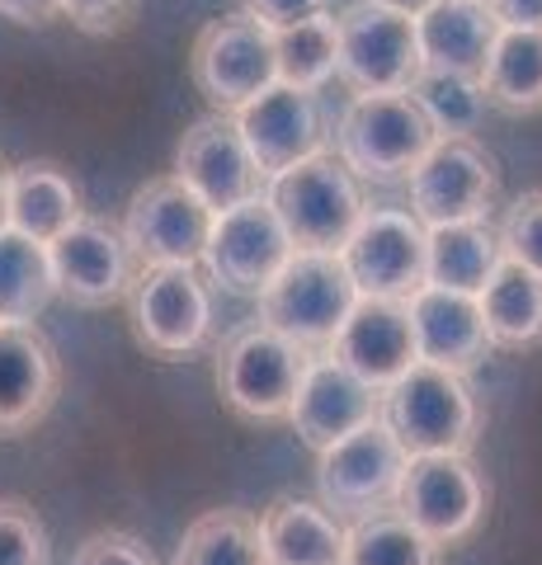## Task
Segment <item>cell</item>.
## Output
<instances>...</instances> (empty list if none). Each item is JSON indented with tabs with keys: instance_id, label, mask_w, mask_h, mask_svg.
Listing matches in <instances>:
<instances>
[{
	"instance_id": "6da1fadb",
	"label": "cell",
	"mask_w": 542,
	"mask_h": 565,
	"mask_svg": "<svg viewBox=\"0 0 542 565\" xmlns=\"http://www.w3.org/2000/svg\"><path fill=\"white\" fill-rule=\"evenodd\" d=\"M382 419L396 434L406 457L425 452H471L481 434V405L463 373L429 363H411L387 392H382Z\"/></svg>"
},
{
	"instance_id": "7a4b0ae2",
	"label": "cell",
	"mask_w": 542,
	"mask_h": 565,
	"mask_svg": "<svg viewBox=\"0 0 542 565\" xmlns=\"http://www.w3.org/2000/svg\"><path fill=\"white\" fill-rule=\"evenodd\" d=\"M336 161L354 180L401 184L439 137L411 95H354L336 122Z\"/></svg>"
},
{
	"instance_id": "3957f363",
	"label": "cell",
	"mask_w": 542,
	"mask_h": 565,
	"mask_svg": "<svg viewBox=\"0 0 542 565\" xmlns=\"http://www.w3.org/2000/svg\"><path fill=\"white\" fill-rule=\"evenodd\" d=\"M307 359L311 353H302L265 321H246L217 344V363H213L217 396L226 401V411H236L241 419L278 424L293 411Z\"/></svg>"
},
{
	"instance_id": "277c9868",
	"label": "cell",
	"mask_w": 542,
	"mask_h": 565,
	"mask_svg": "<svg viewBox=\"0 0 542 565\" xmlns=\"http://www.w3.org/2000/svg\"><path fill=\"white\" fill-rule=\"evenodd\" d=\"M265 199L274 203L293 250L307 255H340L363 217L359 180L336 161V151H321L311 161L284 170L278 180H269Z\"/></svg>"
},
{
	"instance_id": "5b68a950",
	"label": "cell",
	"mask_w": 542,
	"mask_h": 565,
	"mask_svg": "<svg viewBox=\"0 0 542 565\" xmlns=\"http://www.w3.org/2000/svg\"><path fill=\"white\" fill-rule=\"evenodd\" d=\"M255 302H259V321L269 330L293 340L302 353H326L336 344L340 326L349 321V311H354L359 292H354V282H349L340 255L293 250L284 274H278Z\"/></svg>"
},
{
	"instance_id": "8992f818",
	"label": "cell",
	"mask_w": 542,
	"mask_h": 565,
	"mask_svg": "<svg viewBox=\"0 0 542 565\" xmlns=\"http://www.w3.org/2000/svg\"><path fill=\"white\" fill-rule=\"evenodd\" d=\"M491 486L477 471L467 452H425L406 457L392 509L406 519L415 533H425L434 546H458L481 527Z\"/></svg>"
},
{
	"instance_id": "52a82bcc",
	"label": "cell",
	"mask_w": 542,
	"mask_h": 565,
	"mask_svg": "<svg viewBox=\"0 0 542 565\" xmlns=\"http://www.w3.org/2000/svg\"><path fill=\"white\" fill-rule=\"evenodd\" d=\"M124 302L137 344L156 359H189L213 334V292L199 269H180V264L137 269Z\"/></svg>"
},
{
	"instance_id": "ba28073f",
	"label": "cell",
	"mask_w": 542,
	"mask_h": 565,
	"mask_svg": "<svg viewBox=\"0 0 542 565\" xmlns=\"http://www.w3.org/2000/svg\"><path fill=\"white\" fill-rule=\"evenodd\" d=\"M411 217L434 232V226L486 222L496 207L500 174L491 151L477 137H439L429 156L411 170Z\"/></svg>"
},
{
	"instance_id": "9c48e42d",
	"label": "cell",
	"mask_w": 542,
	"mask_h": 565,
	"mask_svg": "<svg viewBox=\"0 0 542 565\" xmlns=\"http://www.w3.org/2000/svg\"><path fill=\"white\" fill-rule=\"evenodd\" d=\"M336 76L354 95H406L419 76L415 20L359 0L336 20Z\"/></svg>"
},
{
	"instance_id": "30bf717a",
	"label": "cell",
	"mask_w": 542,
	"mask_h": 565,
	"mask_svg": "<svg viewBox=\"0 0 542 565\" xmlns=\"http://www.w3.org/2000/svg\"><path fill=\"white\" fill-rule=\"evenodd\" d=\"M189 76L213 114H241L278 81L269 29H259L251 14H222L203 24L189 52Z\"/></svg>"
},
{
	"instance_id": "8fae6325",
	"label": "cell",
	"mask_w": 542,
	"mask_h": 565,
	"mask_svg": "<svg viewBox=\"0 0 542 565\" xmlns=\"http://www.w3.org/2000/svg\"><path fill=\"white\" fill-rule=\"evenodd\" d=\"M118 232H124L137 269H161V264L199 269L208 236H213V212L203 207L194 189L166 174V180H151L132 193Z\"/></svg>"
},
{
	"instance_id": "7c38bea8",
	"label": "cell",
	"mask_w": 542,
	"mask_h": 565,
	"mask_svg": "<svg viewBox=\"0 0 542 565\" xmlns=\"http://www.w3.org/2000/svg\"><path fill=\"white\" fill-rule=\"evenodd\" d=\"M340 264L359 297L411 302L425 288V226L406 207H363Z\"/></svg>"
},
{
	"instance_id": "4fadbf2b",
	"label": "cell",
	"mask_w": 542,
	"mask_h": 565,
	"mask_svg": "<svg viewBox=\"0 0 542 565\" xmlns=\"http://www.w3.org/2000/svg\"><path fill=\"white\" fill-rule=\"evenodd\" d=\"M288 259H293V241L265 193L213 217L203 269H208V282H217L232 297H259L284 274Z\"/></svg>"
},
{
	"instance_id": "5bb4252c",
	"label": "cell",
	"mask_w": 542,
	"mask_h": 565,
	"mask_svg": "<svg viewBox=\"0 0 542 565\" xmlns=\"http://www.w3.org/2000/svg\"><path fill=\"white\" fill-rule=\"evenodd\" d=\"M401 471H406V448L396 444L387 419L363 424L359 434L340 438L336 448L317 452V486L321 504L336 519H363L373 509H387L396 500Z\"/></svg>"
},
{
	"instance_id": "9a60e30c",
	"label": "cell",
	"mask_w": 542,
	"mask_h": 565,
	"mask_svg": "<svg viewBox=\"0 0 542 565\" xmlns=\"http://www.w3.org/2000/svg\"><path fill=\"white\" fill-rule=\"evenodd\" d=\"M174 180L184 189H194L213 217L259 199L269 189V180L259 174L255 156L246 147V137L236 128V114H208L184 132L180 156H174Z\"/></svg>"
},
{
	"instance_id": "2e32d148",
	"label": "cell",
	"mask_w": 542,
	"mask_h": 565,
	"mask_svg": "<svg viewBox=\"0 0 542 565\" xmlns=\"http://www.w3.org/2000/svg\"><path fill=\"white\" fill-rule=\"evenodd\" d=\"M47 264H52V288L57 297L76 307H109L124 302L132 278H137V259L128 250L124 232L104 217H81L76 226L47 245Z\"/></svg>"
},
{
	"instance_id": "e0dca14e",
	"label": "cell",
	"mask_w": 542,
	"mask_h": 565,
	"mask_svg": "<svg viewBox=\"0 0 542 565\" xmlns=\"http://www.w3.org/2000/svg\"><path fill=\"white\" fill-rule=\"evenodd\" d=\"M378 415H382L378 386L354 377L340 359H330V353H311L302 386H297L293 411H288V424L311 452L336 448L340 438L359 434L363 424H373Z\"/></svg>"
},
{
	"instance_id": "ac0fdd59",
	"label": "cell",
	"mask_w": 542,
	"mask_h": 565,
	"mask_svg": "<svg viewBox=\"0 0 542 565\" xmlns=\"http://www.w3.org/2000/svg\"><path fill=\"white\" fill-rule=\"evenodd\" d=\"M236 128L246 137V147L265 180H278L284 170L326 151L321 99L307 90H293V85H278V81L236 114Z\"/></svg>"
},
{
	"instance_id": "d6986e66",
	"label": "cell",
	"mask_w": 542,
	"mask_h": 565,
	"mask_svg": "<svg viewBox=\"0 0 542 565\" xmlns=\"http://www.w3.org/2000/svg\"><path fill=\"white\" fill-rule=\"evenodd\" d=\"M62 392V359L39 326H0V438L43 424Z\"/></svg>"
},
{
	"instance_id": "ffe728a7",
	"label": "cell",
	"mask_w": 542,
	"mask_h": 565,
	"mask_svg": "<svg viewBox=\"0 0 542 565\" xmlns=\"http://www.w3.org/2000/svg\"><path fill=\"white\" fill-rule=\"evenodd\" d=\"M330 359H340L349 373L363 377L378 392L411 373L415 363V340H411V316L406 302H382V297H359L349 321L340 326L336 344L326 349Z\"/></svg>"
},
{
	"instance_id": "44dd1931",
	"label": "cell",
	"mask_w": 542,
	"mask_h": 565,
	"mask_svg": "<svg viewBox=\"0 0 542 565\" xmlns=\"http://www.w3.org/2000/svg\"><path fill=\"white\" fill-rule=\"evenodd\" d=\"M411 340H415V363L429 367H448V373H471L486 353H491V340H486V321L477 297L467 292H448V288H419L411 302Z\"/></svg>"
},
{
	"instance_id": "7402d4cb",
	"label": "cell",
	"mask_w": 542,
	"mask_h": 565,
	"mask_svg": "<svg viewBox=\"0 0 542 565\" xmlns=\"http://www.w3.org/2000/svg\"><path fill=\"white\" fill-rule=\"evenodd\" d=\"M496 14L486 0H434L425 14H415V47L419 71L481 81L486 57L496 47Z\"/></svg>"
},
{
	"instance_id": "603a6c76",
	"label": "cell",
	"mask_w": 542,
	"mask_h": 565,
	"mask_svg": "<svg viewBox=\"0 0 542 565\" xmlns=\"http://www.w3.org/2000/svg\"><path fill=\"white\" fill-rule=\"evenodd\" d=\"M81 217H85L81 189L62 166L24 161V166L10 170V180H6V226H14L20 236L52 245Z\"/></svg>"
},
{
	"instance_id": "cb8c5ba5",
	"label": "cell",
	"mask_w": 542,
	"mask_h": 565,
	"mask_svg": "<svg viewBox=\"0 0 542 565\" xmlns=\"http://www.w3.org/2000/svg\"><path fill=\"white\" fill-rule=\"evenodd\" d=\"M269 565H344V523L326 504L278 494L259 514Z\"/></svg>"
},
{
	"instance_id": "d4e9b609",
	"label": "cell",
	"mask_w": 542,
	"mask_h": 565,
	"mask_svg": "<svg viewBox=\"0 0 542 565\" xmlns=\"http://www.w3.org/2000/svg\"><path fill=\"white\" fill-rule=\"evenodd\" d=\"M477 307H481L491 349L523 353V349L542 344V278L529 274L523 264L500 255L491 278H486V288L477 292Z\"/></svg>"
},
{
	"instance_id": "484cf974",
	"label": "cell",
	"mask_w": 542,
	"mask_h": 565,
	"mask_svg": "<svg viewBox=\"0 0 542 565\" xmlns=\"http://www.w3.org/2000/svg\"><path fill=\"white\" fill-rule=\"evenodd\" d=\"M500 264V236L491 222H458L425 232V282L477 297Z\"/></svg>"
},
{
	"instance_id": "4316f807",
	"label": "cell",
	"mask_w": 542,
	"mask_h": 565,
	"mask_svg": "<svg viewBox=\"0 0 542 565\" xmlns=\"http://www.w3.org/2000/svg\"><path fill=\"white\" fill-rule=\"evenodd\" d=\"M486 109L500 114H542V33L533 29H500L496 47L481 71Z\"/></svg>"
},
{
	"instance_id": "83f0119b",
	"label": "cell",
	"mask_w": 542,
	"mask_h": 565,
	"mask_svg": "<svg viewBox=\"0 0 542 565\" xmlns=\"http://www.w3.org/2000/svg\"><path fill=\"white\" fill-rule=\"evenodd\" d=\"M57 297L47 245L0 226V326H33Z\"/></svg>"
},
{
	"instance_id": "f1b7e54d",
	"label": "cell",
	"mask_w": 542,
	"mask_h": 565,
	"mask_svg": "<svg viewBox=\"0 0 542 565\" xmlns=\"http://www.w3.org/2000/svg\"><path fill=\"white\" fill-rule=\"evenodd\" d=\"M170 565H269L259 519L246 509H208L184 527Z\"/></svg>"
},
{
	"instance_id": "f546056e",
	"label": "cell",
	"mask_w": 542,
	"mask_h": 565,
	"mask_svg": "<svg viewBox=\"0 0 542 565\" xmlns=\"http://www.w3.org/2000/svg\"><path fill=\"white\" fill-rule=\"evenodd\" d=\"M344 565H439V546L396 514L373 509L344 527Z\"/></svg>"
},
{
	"instance_id": "4dcf8cb0",
	"label": "cell",
	"mask_w": 542,
	"mask_h": 565,
	"mask_svg": "<svg viewBox=\"0 0 542 565\" xmlns=\"http://www.w3.org/2000/svg\"><path fill=\"white\" fill-rule=\"evenodd\" d=\"M274 39V66H278V85L317 95L321 85L336 76V14L321 10L302 24H288L269 33Z\"/></svg>"
},
{
	"instance_id": "1f68e13d",
	"label": "cell",
	"mask_w": 542,
	"mask_h": 565,
	"mask_svg": "<svg viewBox=\"0 0 542 565\" xmlns=\"http://www.w3.org/2000/svg\"><path fill=\"white\" fill-rule=\"evenodd\" d=\"M415 99V109L425 114L434 137H471L486 118V95L481 81L467 76H444V71H419L415 85L406 90Z\"/></svg>"
},
{
	"instance_id": "d6a6232c",
	"label": "cell",
	"mask_w": 542,
	"mask_h": 565,
	"mask_svg": "<svg viewBox=\"0 0 542 565\" xmlns=\"http://www.w3.org/2000/svg\"><path fill=\"white\" fill-rule=\"evenodd\" d=\"M496 236H500L504 259H514L542 278V189L519 193V199L504 207V222L496 226Z\"/></svg>"
},
{
	"instance_id": "836d02e7",
	"label": "cell",
	"mask_w": 542,
	"mask_h": 565,
	"mask_svg": "<svg viewBox=\"0 0 542 565\" xmlns=\"http://www.w3.org/2000/svg\"><path fill=\"white\" fill-rule=\"evenodd\" d=\"M0 565H47V533L24 500H0Z\"/></svg>"
},
{
	"instance_id": "e575fe53",
	"label": "cell",
	"mask_w": 542,
	"mask_h": 565,
	"mask_svg": "<svg viewBox=\"0 0 542 565\" xmlns=\"http://www.w3.org/2000/svg\"><path fill=\"white\" fill-rule=\"evenodd\" d=\"M62 14L81 33L109 39V33H124L137 20V0H62Z\"/></svg>"
},
{
	"instance_id": "d590c367",
	"label": "cell",
	"mask_w": 542,
	"mask_h": 565,
	"mask_svg": "<svg viewBox=\"0 0 542 565\" xmlns=\"http://www.w3.org/2000/svg\"><path fill=\"white\" fill-rule=\"evenodd\" d=\"M72 565H156V561H151V552H147V542H142V537L109 527V533L85 537Z\"/></svg>"
},
{
	"instance_id": "8d00e7d4",
	"label": "cell",
	"mask_w": 542,
	"mask_h": 565,
	"mask_svg": "<svg viewBox=\"0 0 542 565\" xmlns=\"http://www.w3.org/2000/svg\"><path fill=\"white\" fill-rule=\"evenodd\" d=\"M241 6H246V14L259 29L278 33L288 24H302V20H311V14H321L326 0H241Z\"/></svg>"
},
{
	"instance_id": "74e56055",
	"label": "cell",
	"mask_w": 542,
	"mask_h": 565,
	"mask_svg": "<svg viewBox=\"0 0 542 565\" xmlns=\"http://www.w3.org/2000/svg\"><path fill=\"white\" fill-rule=\"evenodd\" d=\"M500 29H533L542 33V0H486Z\"/></svg>"
},
{
	"instance_id": "f35d334b",
	"label": "cell",
	"mask_w": 542,
	"mask_h": 565,
	"mask_svg": "<svg viewBox=\"0 0 542 565\" xmlns=\"http://www.w3.org/2000/svg\"><path fill=\"white\" fill-rule=\"evenodd\" d=\"M0 14L14 20V24L43 29L52 20H62V0H0Z\"/></svg>"
},
{
	"instance_id": "ab89813d",
	"label": "cell",
	"mask_w": 542,
	"mask_h": 565,
	"mask_svg": "<svg viewBox=\"0 0 542 565\" xmlns=\"http://www.w3.org/2000/svg\"><path fill=\"white\" fill-rule=\"evenodd\" d=\"M373 6H382V10H396V14H406V20H415V14H425L434 0H373Z\"/></svg>"
},
{
	"instance_id": "60d3db41",
	"label": "cell",
	"mask_w": 542,
	"mask_h": 565,
	"mask_svg": "<svg viewBox=\"0 0 542 565\" xmlns=\"http://www.w3.org/2000/svg\"><path fill=\"white\" fill-rule=\"evenodd\" d=\"M6 180H10V170L0 166V226H6Z\"/></svg>"
}]
</instances>
